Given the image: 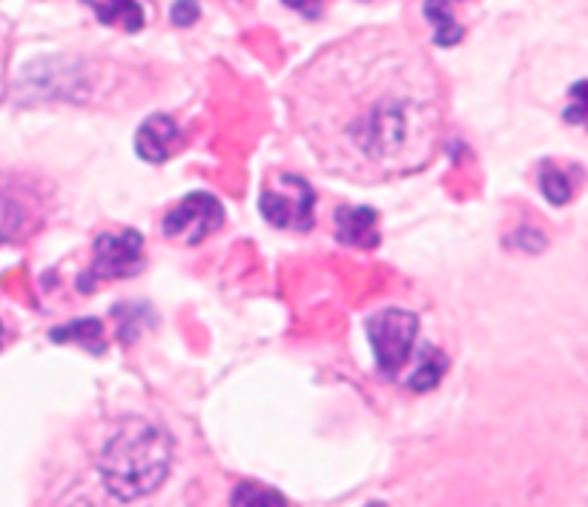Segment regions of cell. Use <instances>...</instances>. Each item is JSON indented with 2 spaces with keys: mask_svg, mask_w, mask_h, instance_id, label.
Instances as JSON below:
<instances>
[{
  "mask_svg": "<svg viewBox=\"0 0 588 507\" xmlns=\"http://www.w3.org/2000/svg\"><path fill=\"white\" fill-rule=\"evenodd\" d=\"M419 318L408 310L388 307L365 321V333L376 356V370L385 379H396L399 370L408 364L411 347H414Z\"/></svg>",
  "mask_w": 588,
  "mask_h": 507,
  "instance_id": "5",
  "label": "cell"
},
{
  "mask_svg": "<svg viewBox=\"0 0 588 507\" xmlns=\"http://www.w3.org/2000/svg\"><path fill=\"white\" fill-rule=\"evenodd\" d=\"M290 121L327 175L382 184L434 161L445 89L428 55L393 29L327 46L290 81Z\"/></svg>",
  "mask_w": 588,
  "mask_h": 507,
  "instance_id": "1",
  "label": "cell"
},
{
  "mask_svg": "<svg viewBox=\"0 0 588 507\" xmlns=\"http://www.w3.org/2000/svg\"><path fill=\"white\" fill-rule=\"evenodd\" d=\"M262 215L279 230H296L307 233L313 227L316 212V190L302 175L293 172H276L267 178L262 190Z\"/></svg>",
  "mask_w": 588,
  "mask_h": 507,
  "instance_id": "4",
  "label": "cell"
},
{
  "mask_svg": "<svg viewBox=\"0 0 588 507\" xmlns=\"http://www.w3.org/2000/svg\"><path fill=\"white\" fill-rule=\"evenodd\" d=\"M224 227V207L210 192H190L161 221V235L181 247H198Z\"/></svg>",
  "mask_w": 588,
  "mask_h": 507,
  "instance_id": "6",
  "label": "cell"
},
{
  "mask_svg": "<svg viewBox=\"0 0 588 507\" xmlns=\"http://www.w3.org/2000/svg\"><path fill=\"white\" fill-rule=\"evenodd\" d=\"M52 341H58V344H64V341H78V344H84L89 347L92 353H101L104 350V324L98 321V318H78V321H69L66 327H58V330H52L49 333Z\"/></svg>",
  "mask_w": 588,
  "mask_h": 507,
  "instance_id": "11",
  "label": "cell"
},
{
  "mask_svg": "<svg viewBox=\"0 0 588 507\" xmlns=\"http://www.w3.org/2000/svg\"><path fill=\"white\" fill-rule=\"evenodd\" d=\"M230 505H247V507H282L287 505L282 493L276 490H267V487L256 485V482H241L233 496H230Z\"/></svg>",
  "mask_w": 588,
  "mask_h": 507,
  "instance_id": "13",
  "label": "cell"
},
{
  "mask_svg": "<svg viewBox=\"0 0 588 507\" xmlns=\"http://www.w3.org/2000/svg\"><path fill=\"white\" fill-rule=\"evenodd\" d=\"M178 147H181V129L170 115H150L135 132V152L147 164L170 161V155Z\"/></svg>",
  "mask_w": 588,
  "mask_h": 507,
  "instance_id": "8",
  "label": "cell"
},
{
  "mask_svg": "<svg viewBox=\"0 0 588 507\" xmlns=\"http://www.w3.org/2000/svg\"><path fill=\"white\" fill-rule=\"evenodd\" d=\"M107 26H121L124 32H138L144 26V9L138 0H84Z\"/></svg>",
  "mask_w": 588,
  "mask_h": 507,
  "instance_id": "10",
  "label": "cell"
},
{
  "mask_svg": "<svg viewBox=\"0 0 588 507\" xmlns=\"http://www.w3.org/2000/svg\"><path fill=\"white\" fill-rule=\"evenodd\" d=\"M445 364H448L445 356H442V353H436L434 347H431V361H428V347H425V353H422V361H419L416 373L408 379V387L416 390V393L436 387V381L442 379V373H445Z\"/></svg>",
  "mask_w": 588,
  "mask_h": 507,
  "instance_id": "15",
  "label": "cell"
},
{
  "mask_svg": "<svg viewBox=\"0 0 588 507\" xmlns=\"http://www.w3.org/2000/svg\"><path fill=\"white\" fill-rule=\"evenodd\" d=\"M336 238L348 247L373 250L379 244L376 210L371 207H339L336 210Z\"/></svg>",
  "mask_w": 588,
  "mask_h": 507,
  "instance_id": "9",
  "label": "cell"
},
{
  "mask_svg": "<svg viewBox=\"0 0 588 507\" xmlns=\"http://www.w3.org/2000/svg\"><path fill=\"white\" fill-rule=\"evenodd\" d=\"M0 338H3V330H0Z\"/></svg>",
  "mask_w": 588,
  "mask_h": 507,
  "instance_id": "19",
  "label": "cell"
},
{
  "mask_svg": "<svg viewBox=\"0 0 588 507\" xmlns=\"http://www.w3.org/2000/svg\"><path fill=\"white\" fill-rule=\"evenodd\" d=\"M201 18L198 0H175L173 3V23L175 26H193Z\"/></svg>",
  "mask_w": 588,
  "mask_h": 507,
  "instance_id": "17",
  "label": "cell"
},
{
  "mask_svg": "<svg viewBox=\"0 0 588 507\" xmlns=\"http://www.w3.org/2000/svg\"><path fill=\"white\" fill-rule=\"evenodd\" d=\"M571 104L566 106L563 118L568 124H577V127H588V81H580V84L571 86Z\"/></svg>",
  "mask_w": 588,
  "mask_h": 507,
  "instance_id": "16",
  "label": "cell"
},
{
  "mask_svg": "<svg viewBox=\"0 0 588 507\" xmlns=\"http://www.w3.org/2000/svg\"><path fill=\"white\" fill-rule=\"evenodd\" d=\"M44 215V195L35 181L0 172V247L32 238L41 230Z\"/></svg>",
  "mask_w": 588,
  "mask_h": 507,
  "instance_id": "3",
  "label": "cell"
},
{
  "mask_svg": "<svg viewBox=\"0 0 588 507\" xmlns=\"http://www.w3.org/2000/svg\"><path fill=\"white\" fill-rule=\"evenodd\" d=\"M425 15L434 23L436 46H454L462 38V29L451 15V0H425Z\"/></svg>",
  "mask_w": 588,
  "mask_h": 507,
  "instance_id": "12",
  "label": "cell"
},
{
  "mask_svg": "<svg viewBox=\"0 0 588 507\" xmlns=\"http://www.w3.org/2000/svg\"><path fill=\"white\" fill-rule=\"evenodd\" d=\"M144 267V238L135 230H118L104 233L92 244V264H89V281H81V290H92L95 281H121L132 278Z\"/></svg>",
  "mask_w": 588,
  "mask_h": 507,
  "instance_id": "7",
  "label": "cell"
},
{
  "mask_svg": "<svg viewBox=\"0 0 588 507\" xmlns=\"http://www.w3.org/2000/svg\"><path fill=\"white\" fill-rule=\"evenodd\" d=\"M540 190H543V195L554 207H563L571 198V184H568L566 172L560 167H554L551 161H545L543 167H540Z\"/></svg>",
  "mask_w": 588,
  "mask_h": 507,
  "instance_id": "14",
  "label": "cell"
},
{
  "mask_svg": "<svg viewBox=\"0 0 588 507\" xmlns=\"http://www.w3.org/2000/svg\"><path fill=\"white\" fill-rule=\"evenodd\" d=\"M284 6L302 12L307 21H316L322 15V9H325V0H284Z\"/></svg>",
  "mask_w": 588,
  "mask_h": 507,
  "instance_id": "18",
  "label": "cell"
},
{
  "mask_svg": "<svg viewBox=\"0 0 588 507\" xmlns=\"http://www.w3.org/2000/svg\"><path fill=\"white\" fill-rule=\"evenodd\" d=\"M173 462V439L144 419H127L115 427L101 456L98 470L107 490L118 502H135L161 487Z\"/></svg>",
  "mask_w": 588,
  "mask_h": 507,
  "instance_id": "2",
  "label": "cell"
}]
</instances>
